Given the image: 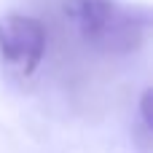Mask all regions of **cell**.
Wrapping results in <instances>:
<instances>
[{
    "instance_id": "cell-3",
    "label": "cell",
    "mask_w": 153,
    "mask_h": 153,
    "mask_svg": "<svg viewBox=\"0 0 153 153\" xmlns=\"http://www.w3.org/2000/svg\"><path fill=\"white\" fill-rule=\"evenodd\" d=\"M151 97H153L151 89H145L143 97H140V113H143V126L145 129H151Z\"/></svg>"
},
{
    "instance_id": "cell-1",
    "label": "cell",
    "mask_w": 153,
    "mask_h": 153,
    "mask_svg": "<svg viewBox=\"0 0 153 153\" xmlns=\"http://www.w3.org/2000/svg\"><path fill=\"white\" fill-rule=\"evenodd\" d=\"M65 16L86 46L100 54H134L148 35L151 13L118 0H65Z\"/></svg>"
},
{
    "instance_id": "cell-2",
    "label": "cell",
    "mask_w": 153,
    "mask_h": 153,
    "mask_svg": "<svg viewBox=\"0 0 153 153\" xmlns=\"http://www.w3.org/2000/svg\"><path fill=\"white\" fill-rule=\"evenodd\" d=\"M46 27L35 16L27 13H5L0 16V59L19 70L22 75H30L38 70L46 54Z\"/></svg>"
}]
</instances>
